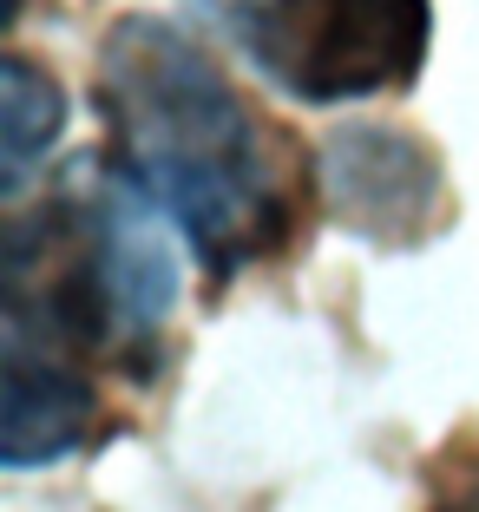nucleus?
Returning a JSON list of instances; mask_svg holds the SVG:
<instances>
[{
    "label": "nucleus",
    "mask_w": 479,
    "mask_h": 512,
    "mask_svg": "<svg viewBox=\"0 0 479 512\" xmlns=\"http://www.w3.org/2000/svg\"><path fill=\"white\" fill-rule=\"evenodd\" d=\"M178 309V243L119 178L86 165L7 224L0 309V460L53 467L99 434V368L158 375V335Z\"/></svg>",
    "instance_id": "1"
},
{
    "label": "nucleus",
    "mask_w": 479,
    "mask_h": 512,
    "mask_svg": "<svg viewBox=\"0 0 479 512\" xmlns=\"http://www.w3.org/2000/svg\"><path fill=\"white\" fill-rule=\"evenodd\" d=\"M92 92L112 171L191 243L204 270L237 276L289 237L296 204L270 125L178 20H119L99 46Z\"/></svg>",
    "instance_id": "2"
},
{
    "label": "nucleus",
    "mask_w": 479,
    "mask_h": 512,
    "mask_svg": "<svg viewBox=\"0 0 479 512\" xmlns=\"http://www.w3.org/2000/svg\"><path fill=\"white\" fill-rule=\"evenodd\" d=\"M197 7L296 106H361L407 92L434 40L427 0H197Z\"/></svg>",
    "instance_id": "3"
},
{
    "label": "nucleus",
    "mask_w": 479,
    "mask_h": 512,
    "mask_svg": "<svg viewBox=\"0 0 479 512\" xmlns=\"http://www.w3.org/2000/svg\"><path fill=\"white\" fill-rule=\"evenodd\" d=\"M322 197L329 217H342L368 243H414L440 224L447 184H440L434 151L394 125H342L322 138Z\"/></svg>",
    "instance_id": "4"
},
{
    "label": "nucleus",
    "mask_w": 479,
    "mask_h": 512,
    "mask_svg": "<svg viewBox=\"0 0 479 512\" xmlns=\"http://www.w3.org/2000/svg\"><path fill=\"white\" fill-rule=\"evenodd\" d=\"M0 119H7V197H20V184L40 165V151H53V138H60V125H66L60 86H53L27 53L7 60V112H0Z\"/></svg>",
    "instance_id": "5"
},
{
    "label": "nucleus",
    "mask_w": 479,
    "mask_h": 512,
    "mask_svg": "<svg viewBox=\"0 0 479 512\" xmlns=\"http://www.w3.org/2000/svg\"><path fill=\"white\" fill-rule=\"evenodd\" d=\"M420 512H479V440H453L434 460Z\"/></svg>",
    "instance_id": "6"
}]
</instances>
